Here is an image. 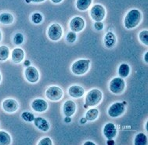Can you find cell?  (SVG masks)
I'll return each mask as SVG.
<instances>
[{"instance_id": "obj_1", "label": "cell", "mask_w": 148, "mask_h": 145, "mask_svg": "<svg viewBox=\"0 0 148 145\" xmlns=\"http://www.w3.org/2000/svg\"><path fill=\"white\" fill-rule=\"evenodd\" d=\"M141 19H142V14L140 11L135 9L129 11L125 17V27L127 29H132L139 25L141 21Z\"/></svg>"}, {"instance_id": "obj_2", "label": "cell", "mask_w": 148, "mask_h": 145, "mask_svg": "<svg viewBox=\"0 0 148 145\" xmlns=\"http://www.w3.org/2000/svg\"><path fill=\"white\" fill-rule=\"evenodd\" d=\"M89 65L90 61L89 60H79L73 64L71 66V71L75 75H84L89 71Z\"/></svg>"}, {"instance_id": "obj_3", "label": "cell", "mask_w": 148, "mask_h": 145, "mask_svg": "<svg viewBox=\"0 0 148 145\" xmlns=\"http://www.w3.org/2000/svg\"><path fill=\"white\" fill-rule=\"evenodd\" d=\"M102 92L97 89H92L86 97V104L88 106H96L102 100Z\"/></svg>"}, {"instance_id": "obj_4", "label": "cell", "mask_w": 148, "mask_h": 145, "mask_svg": "<svg viewBox=\"0 0 148 145\" xmlns=\"http://www.w3.org/2000/svg\"><path fill=\"white\" fill-rule=\"evenodd\" d=\"M125 86V82L124 79L121 77L113 78L110 82V90L111 93L114 94H121L124 91Z\"/></svg>"}, {"instance_id": "obj_5", "label": "cell", "mask_w": 148, "mask_h": 145, "mask_svg": "<svg viewBox=\"0 0 148 145\" xmlns=\"http://www.w3.org/2000/svg\"><path fill=\"white\" fill-rule=\"evenodd\" d=\"M46 97L53 101H58L61 99L64 95V92L58 86H50L46 91Z\"/></svg>"}, {"instance_id": "obj_6", "label": "cell", "mask_w": 148, "mask_h": 145, "mask_svg": "<svg viewBox=\"0 0 148 145\" xmlns=\"http://www.w3.org/2000/svg\"><path fill=\"white\" fill-rule=\"evenodd\" d=\"M106 10L104 7L101 5H95L90 10V16L95 21H102L105 17Z\"/></svg>"}, {"instance_id": "obj_7", "label": "cell", "mask_w": 148, "mask_h": 145, "mask_svg": "<svg viewBox=\"0 0 148 145\" xmlns=\"http://www.w3.org/2000/svg\"><path fill=\"white\" fill-rule=\"evenodd\" d=\"M63 35V29L59 24H52L48 29V36L52 41H58Z\"/></svg>"}, {"instance_id": "obj_8", "label": "cell", "mask_w": 148, "mask_h": 145, "mask_svg": "<svg viewBox=\"0 0 148 145\" xmlns=\"http://www.w3.org/2000/svg\"><path fill=\"white\" fill-rule=\"evenodd\" d=\"M125 111V106L122 103H114L108 109V115L111 118H117L121 115Z\"/></svg>"}, {"instance_id": "obj_9", "label": "cell", "mask_w": 148, "mask_h": 145, "mask_svg": "<svg viewBox=\"0 0 148 145\" xmlns=\"http://www.w3.org/2000/svg\"><path fill=\"white\" fill-rule=\"evenodd\" d=\"M25 78L31 83H35L39 79V73L35 67L28 66L24 71Z\"/></svg>"}, {"instance_id": "obj_10", "label": "cell", "mask_w": 148, "mask_h": 145, "mask_svg": "<svg viewBox=\"0 0 148 145\" xmlns=\"http://www.w3.org/2000/svg\"><path fill=\"white\" fill-rule=\"evenodd\" d=\"M70 28L74 32H79L85 27V21L81 16H75L70 22Z\"/></svg>"}, {"instance_id": "obj_11", "label": "cell", "mask_w": 148, "mask_h": 145, "mask_svg": "<svg viewBox=\"0 0 148 145\" xmlns=\"http://www.w3.org/2000/svg\"><path fill=\"white\" fill-rule=\"evenodd\" d=\"M3 108L5 111L8 113H14L17 111L19 105L14 99H6L3 103Z\"/></svg>"}, {"instance_id": "obj_12", "label": "cell", "mask_w": 148, "mask_h": 145, "mask_svg": "<svg viewBox=\"0 0 148 145\" xmlns=\"http://www.w3.org/2000/svg\"><path fill=\"white\" fill-rule=\"evenodd\" d=\"M32 108L36 112H44L48 108V104L42 99H35L32 103Z\"/></svg>"}, {"instance_id": "obj_13", "label": "cell", "mask_w": 148, "mask_h": 145, "mask_svg": "<svg viewBox=\"0 0 148 145\" xmlns=\"http://www.w3.org/2000/svg\"><path fill=\"white\" fill-rule=\"evenodd\" d=\"M103 134L108 140L114 138L117 135V129L115 126L111 122L106 124L103 127Z\"/></svg>"}, {"instance_id": "obj_14", "label": "cell", "mask_w": 148, "mask_h": 145, "mask_svg": "<svg viewBox=\"0 0 148 145\" xmlns=\"http://www.w3.org/2000/svg\"><path fill=\"white\" fill-rule=\"evenodd\" d=\"M63 111L66 116L71 117L73 115L76 111V104L75 103L73 102L71 100H67L64 104L63 107Z\"/></svg>"}, {"instance_id": "obj_15", "label": "cell", "mask_w": 148, "mask_h": 145, "mask_svg": "<svg viewBox=\"0 0 148 145\" xmlns=\"http://www.w3.org/2000/svg\"><path fill=\"white\" fill-rule=\"evenodd\" d=\"M34 123L35 126L38 129H40L43 132H47L49 129V124L45 118L42 117H37L34 119Z\"/></svg>"}, {"instance_id": "obj_16", "label": "cell", "mask_w": 148, "mask_h": 145, "mask_svg": "<svg viewBox=\"0 0 148 145\" xmlns=\"http://www.w3.org/2000/svg\"><path fill=\"white\" fill-rule=\"evenodd\" d=\"M85 93V90L79 86H72L68 89V94L73 98H80Z\"/></svg>"}, {"instance_id": "obj_17", "label": "cell", "mask_w": 148, "mask_h": 145, "mask_svg": "<svg viewBox=\"0 0 148 145\" xmlns=\"http://www.w3.org/2000/svg\"><path fill=\"white\" fill-rule=\"evenodd\" d=\"M24 57V50L21 48H16L14 49L13 52H12V60L15 63V64H19L23 60Z\"/></svg>"}, {"instance_id": "obj_18", "label": "cell", "mask_w": 148, "mask_h": 145, "mask_svg": "<svg viewBox=\"0 0 148 145\" xmlns=\"http://www.w3.org/2000/svg\"><path fill=\"white\" fill-rule=\"evenodd\" d=\"M116 43V38L115 35H114L113 32H109L106 34L105 38H104V43H105V46L108 48H111L114 46V44Z\"/></svg>"}, {"instance_id": "obj_19", "label": "cell", "mask_w": 148, "mask_h": 145, "mask_svg": "<svg viewBox=\"0 0 148 145\" xmlns=\"http://www.w3.org/2000/svg\"><path fill=\"white\" fill-rule=\"evenodd\" d=\"M14 21L13 15L9 13H3L0 14V22L5 25L11 24Z\"/></svg>"}, {"instance_id": "obj_20", "label": "cell", "mask_w": 148, "mask_h": 145, "mask_svg": "<svg viewBox=\"0 0 148 145\" xmlns=\"http://www.w3.org/2000/svg\"><path fill=\"white\" fill-rule=\"evenodd\" d=\"M92 0H77L76 6L79 10L85 11L89 9Z\"/></svg>"}, {"instance_id": "obj_21", "label": "cell", "mask_w": 148, "mask_h": 145, "mask_svg": "<svg viewBox=\"0 0 148 145\" xmlns=\"http://www.w3.org/2000/svg\"><path fill=\"white\" fill-rule=\"evenodd\" d=\"M130 73V67L127 64H121L119 67V75L121 78H126Z\"/></svg>"}, {"instance_id": "obj_22", "label": "cell", "mask_w": 148, "mask_h": 145, "mask_svg": "<svg viewBox=\"0 0 148 145\" xmlns=\"http://www.w3.org/2000/svg\"><path fill=\"white\" fill-rule=\"evenodd\" d=\"M147 137L144 133H138L134 140L135 145H147Z\"/></svg>"}, {"instance_id": "obj_23", "label": "cell", "mask_w": 148, "mask_h": 145, "mask_svg": "<svg viewBox=\"0 0 148 145\" xmlns=\"http://www.w3.org/2000/svg\"><path fill=\"white\" fill-rule=\"evenodd\" d=\"M99 115V111L97 108H92L89 110L86 114V118L87 121H94Z\"/></svg>"}, {"instance_id": "obj_24", "label": "cell", "mask_w": 148, "mask_h": 145, "mask_svg": "<svg viewBox=\"0 0 148 145\" xmlns=\"http://www.w3.org/2000/svg\"><path fill=\"white\" fill-rule=\"evenodd\" d=\"M10 143V136L6 132L0 131V145H9Z\"/></svg>"}, {"instance_id": "obj_25", "label": "cell", "mask_w": 148, "mask_h": 145, "mask_svg": "<svg viewBox=\"0 0 148 145\" xmlns=\"http://www.w3.org/2000/svg\"><path fill=\"white\" fill-rule=\"evenodd\" d=\"M10 56V49L7 46H0V61H5Z\"/></svg>"}, {"instance_id": "obj_26", "label": "cell", "mask_w": 148, "mask_h": 145, "mask_svg": "<svg viewBox=\"0 0 148 145\" xmlns=\"http://www.w3.org/2000/svg\"><path fill=\"white\" fill-rule=\"evenodd\" d=\"M139 38L140 40L141 41V43L144 44L145 46L148 45V31L147 30H143L139 35Z\"/></svg>"}, {"instance_id": "obj_27", "label": "cell", "mask_w": 148, "mask_h": 145, "mask_svg": "<svg viewBox=\"0 0 148 145\" xmlns=\"http://www.w3.org/2000/svg\"><path fill=\"white\" fill-rule=\"evenodd\" d=\"M21 118L24 119V121L32 122H34L35 116H34L32 113L29 112V111H24L21 114Z\"/></svg>"}, {"instance_id": "obj_28", "label": "cell", "mask_w": 148, "mask_h": 145, "mask_svg": "<svg viewBox=\"0 0 148 145\" xmlns=\"http://www.w3.org/2000/svg\"><path fill=\"white\" fill-rule=\"evenodd\" d=\"M43 17L42 15L39 13H35V14H32V21L34 24H40L41 22L42 21Z\"/></svg>"}, {"instance_id": "obj_29", "label": "cell", "mask_w": 148, "mask_h": 145, "mask_svg": "<svg viewBox=\"0 0 148 145\" xmlns=\"http://www.w3.org/2000/svg\"><path fill=\"white\" fill-rule=\"evenodd\" d=\"M24 35H22L21 33H16V35H14V43L16 45H21L24 42Z\"/></svg>"}, {"instance_id": "obj_30", "label": "cell", "mask_w": 148, "mask_h": 145, "mask_svg": "<svg viewBox=\"0 0 148 145\" xmlns=\"http://www.w3.org/2000/svg\"><path fill=\"white\" fill-rule=\"evenodd\" d=\"M76 38H77V35L76 33L74 32H70L67 35V41L68 43H73L74 42H75Z\"/></svg>"}, {"instance_id": "obj_31", "label": "cell", "mask_w": 148, "mask_h": 145, "mask_svg": "<svg viewBox=\"0 0 148 145\" xmlns=\"http://www.w3.org/2000/svg\"><path fill=\"white\" fill-rule=\"evenodd\" d=\"M38 144L39 145H52L53 143H52V140H50V138L49 137H45L38 142Z\"/></svg>"}, {"instance_id": "obj_32", "label": "cell", "mask_w": 148, "mask_h": 145, "mask_svg": "<svg viewBox=\"0 0 148 145\" xmlns=\"http://www.w3.org/2000/svg\"><path fill=\"white\" fill-rule=\"evenodd\" d=\"M94 27L97 31H100V30H102L103 28V24L101 21H96Z\"/></svg>"}, {"instance_id": "obj_33", "label": "cell", "mask_w": 148, "mask_h": 145, "mask_svg": "<svg viewBox=\"0 0 148 145\" xmlns=\"http://www.w3.org/2000/svg\"><path fill=\"white\" fill-rule=\"evenodd\" d=\"M107 144L108 145H112V144H114V141L113 140V139H110V140H108L107 141Z\"/></svg>"}, {"instance_id": "obj_34", "label": "cell", "mask_w": 148, "mask_h": 145, "mask_svg": "<svg viewBox=\"0 0 148 145\" xmlns=\"http://www.w3.org/2000/svg\"><path fill=\"white\" fill-rule=\"evenodd\" d=\"M64 121L66 123H69V122H71V118L69 116H67V117L64 118Z\"/></svg>"}, {"instance_id": "obj_35", "label": "cell", "mask_w": 148, "mask_h": 145, "mask_svg": "<svg viewBox=\"0 0 148 145\" xmlns=\"http://www.w3.org/2000/svg\"><path fill=\"white\" fill-rule=\"evenodd\" d=\"M45 0H31V2H32V3H42L44 2Z\"/></svg>"}, {"instance_id": "obj_36", "label": "cell", "mask_w": 148, "mask_h": 145, "mask_svg": "<svg viewBox=\"0 0 148 145\" xmlns=\"http://www.w3.org/2000/svg\"><path fill=\"white\" fill-rule=\"evenodd\" d=\"M83 145H95V144L92 141H86V143H84Z\"/></svg>"}, {"instance_id": "obj_37", "label": "cell", "mask_w": 148, "mask_h": 145, "mask_svg": "<svg viewBox=\"0 0 148 145\" xmlns=\"http://www.w3.org/2000/svg\"><path fill=\"white\" fill-rule=\"evenodd\" d=\"M87 122V119H86V118H82L81 120H80V122H81L82 124H85Z\"/></svg>"}, {"instance_id": "obj_38", "label": "cell", "mask_w": 148, "mask_h": 145, "mask_svg": "<svg viewBox=\"0 0 148 145\" xmlns=\"http://www.w3.org/2000/svg\"><path fill=\"white\" fill-rule=\"evenodd\" d=\"M24 64V65H25V66H27V67H28V66H30V61L28 60H25Z\"/></svg>"}, {"instance_id": "obj_39", "label": "cell", "mask_w": 148, "mask_h": 145, "mask_svg": "<svg viewBox=\"0 0 148 145\" xmlns=\"http://www.w3.org/2000/svg\"><path fill=\"white\" fill-rule=\"evenodd\" d=\"M51 1L53 3H61L63 0H51Z\"/></svg>"}, {"instance_id": "obj_40", "label": "cell", "mask_w": 148, "mask_h": 145, "mask_svg": "<svg viewBox=\"0 0 148 145\" xmlns=\"http://www.w3.org/2000/svg\"><path fill=\"white\" fill-rule=\"evenodd\" d=\"M147 56H148V53H147H147H146V54H145V56H144V59H145V61L147 62H147H148V57H147Z\"/></svg>"}, {"instance_id": "obj_41", "label": "cell", "mask_w": 148, "mask_h": 145, "mask_svg": "<svg viewBox=\"0 0 148 145\" xmlns=\"http://www.w3.org/2000/svg\"><path fill=\"white\" fill-rule=\"evenodd\" d=\"M2 40V32H1V31H0V42Z\"/></svg>"}, {"instance_id": "obj_42", "label": "cell", "mask_w": 148, "mask_h": 145, "mask_svg": "<svg viewBox=\"0 0 148 145\" xmlns=\"http://www.w3.org/2000/svg\"><path fill=\"white\" fill-rule=\"evenodd\" d=\"M25 2L27 3H31V0H25Z\"/></svg>"}, {"instance_id": "obj_43", "label": "cell", "mask_w": 148, "mask_h": 145, "mask_svg": "<svg viewBox=\"0 0 148 145\" xmlns=\"http://www.w3.org/2000/svg\"><path fill=\"white\" fill-rule=\"evenodd\" d=\"M84 108H88V105H87V104H86L84 105Z\"/></svg>"}, {"instance_id": "obj_44", "label": "cell", "mask_w": 148, "mask_h": 145, "mask_svg": "<svg viewBox=\"0 0 148 145\" xmlns=\"http://www.w3.org/2000/svg\"><path fill=\"white\" fill-rule=\"evenodd\" d=\"M122 104H123L124 105H126V102H125V101H123V102H122Z\"/></svg>"}, {"instance_id": "obj_45", "label": "cell", "mask_w": 148, "mask_h": 145, "mask_svg": "<svg viewBox=\"0 0 148 145\" xmlns=\"http://www.w3.org/2000/svg\"><path fill=\"white\" fill-rule=\"evenodd\" d=\"M1 80H2V77H1V74H0V82H1Z\"/></svg>"}]
</instances>
